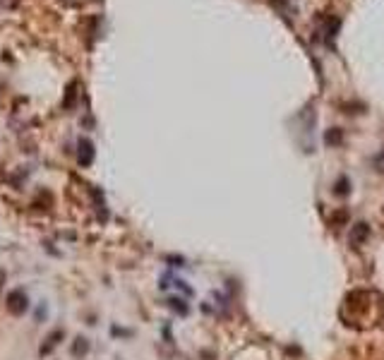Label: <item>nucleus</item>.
<instances>
[{
  "mask_svg": "<svg viewBox=\"0 0 384 360\" xmlns=\"http://www.w3.org/2000/svg\"><path fill=\"white\" fill-rule=\"evenodd\" d=\"M336 195H348V180L341 178V182H336V190H334Z\"/></svg>",
  "mask_w": 384,
  "mask_h": 360,
  "instance_id": "7",
  "label": "nucleus"
},
{
  "mask_svg": "<svg viewBox=\"0 0 384 360\" xmlns=\"http://www.w3.org/2000/svg\"><path fill=\"white\" fill-rule=\"evenodd\" d=\"M5 307H7V312L10 315H24L27 310H29V298H27V293L22 290V288H15V290H10L7 293V298H5Z\"/></svg>",
  "mask_w": 384,
  "mask_h": 360,
  "instance_id": "1",
  "label": "nucleus"
},
{
  "mask_svg": "<svg viewBox=\"0 0 384 360\" xmlns=\"http://www.w3.org/2000/svg\"><path fill=\"white\" fill-rule=\"evenodd\" d=\"M367 235H370V226H367V223H358V226L350 231V238H348V240H350L353 248H358V245H363L367 240Z\"/></svg>",
  "mask_w": 384,
  "mask_h": 360,
  "instance_id": "3",
  "label": "nucleus"
},
{
  "mask_svg": "<svg viewBox=\"0 0 384 360\" xmlns=\"http://www.w3.org/2000/svg\"><path fill=\"white\" fill-rule=\"evenodd\" d=\"M70 351H72L74 358H79V356H87V353H89V339H87V336H77Z\"/></svg>",
  "mask_w": 384,
  "mask_h": 360,
  "instance_id": "4",
  "label": "nucleus"
},
{
  "mask_svg": "<svg viewBox=\"0 0 384 360\" xmlns=\"http://www.w3.org/2000/svg\"><path fill=\"white\" fill-rule=\"evenodd\" d=\"M92 159H94V149H92V142H84L79 144V163L82 166H89L92 163Z\"/></svg>",
  "mask_w": 384,
  "mask_h": 360,
  "instance_id": "5",
  "label": "nucleus"
},
{
  "mask_svg": "<svg viewBox=\"0 0 384 360\" xmlns=\"http://www.w3.org/2000/svg\"><path fill=\"white\" fill-rule=\"evenodd\" d=\"M168 307L175 310V312H180V315H187V305H185L180 298H171V300H168Z\"/></svg>",
  "mask_w": 384,
  "mask_h": 360,
  "instance_id": "6",
  "label": "nucleus"
},
{
  "mask_svg": "<svg viewBox=\"0 0 384 360\" xmlns=\"http://www.w3.org/2000/svg\"><path fill=\"white\" fill-rule=\"evenodd\" d=\"M63 339H65V329H60V326H58V329H53V331H51V334H48V336L43 339L41 348H38L41 358H43V356H51V351H53V348H55V346H58L60 341H63Z\"/></svg>",
  "mask_w": 384,
  "mask_h": 360,
  "instance_id": "2",
  "label": "nucleus"
}]
</instances>
